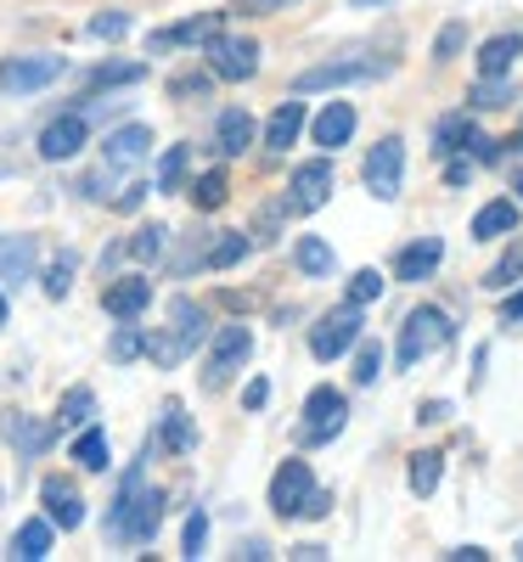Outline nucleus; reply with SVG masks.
Segmentation results:
<instances>
[{"mask_svg":"<svg viewBox=\"0 0 523 562\" xmlns=\"http://www.w3.org/2000/svg\"><path fill=\"white\" fill-rule=\"evenodd\" d=\"M158 524H164V495L147 490L141 467H130V479H124V490H119V501L108 512V535L124 540V546H147L158 535Z\"/></svg>","mask_w":523,"mask_h":562,"instance_id":"obj_1","label":"nucleus"},{"mask_svg":"<svg viewBox=\"0 0 523 562\" xmlns=\"http://www.w3.org/2000/svg\"><path fill=\"white\" fill-rule=\"evenodd\" d=\"M203 338H209V310L192 304V299H175L169 304V333H153L147 338V360L153 366H180Z\"/></svg>","mask_w":523,"mask_h":562,"instance_id":"obj_2","label":"nucleus"},{"mask_svg":"<svg viewBox=\"0 0 523 562\" xmlns=\"http://www.w3.org/2000/svg\"><path fill=\"white\" fill-rule=\"evenodd\" d=\"M450 338H456L450 315H445V310H434V304H416V310L405 315V326H400V344H394V366H400V371H411L416 360H427V355L450 349Z\"/></svg>","mask_w":523,"mask_h":562,"instance_id":"obj_3","label":"nucleus"},{"mask_svg":"<svg viewBox=\"0 0 523 562\" xmlns=\"http://www.w3.org/2000/svg\"><path fill=\"white\" fill-rule=\"evenodd\" d=\"M254 355V333L248 326H220L214 344H209V360H203V389H225L236 371H243V360Z\"/></svg>","mask_w":523,"mask_h":562,"instance_id":"obj_4","label":"nucleus"},{"mask_svg":"<svg viewBox=\"0 0 523 562\" xmlns=\"http://www.w3.org/2000/svg\"><path fill=\"white\" fill-rule=\"evenodd\" d=\"M366 192L371 198H400V186H405V140L400 135H383V140H377V147L366 153Z\"/></svg>","mask_w":523,"mask_h":562,"instance_id":"obj_5","label":"nucleus"},{"mask_svg":"<svg viewBox=\"0 0 523 562\" xmlns=\"http://www.w3.org/2000/svg\"><path fill=\"white\" fill-rule=\"evenodd\" d=\"M315 495V473H310V461H281L276 467V479H270V512L276 518H304V501Z\"/></svg>","mask_w":523,"mask_h":562,"instance_id":"obj_6","label":"nucleus"},{"mask_svg":"<svg viewBox=\"0 0 523 562\" xmlns=\"http://www.w3.org/2000/svg\"><path fill=\"white\" fill-rule=\"evenodd\" d=\"M360 344V304H338V310H326L321 315V326L310 333V349H315V360H338L344 349H355Z\"/></svg>","mask_w":523,"mask_h":562,"instance_id":"obj_7","label":"nucleus"},{"mask_svg":"<svg viewBox=\"0 0 523 562\" xmlns=\"http://www.w3.org/2000/svg\"><path fill=\"white\" fill-rule=\"evenodd\" d=\"M209 74L214 79H231V85H243L259 74V45L254 40H236V34H214L209 40Z\"/></svg>","mask_w":523,"mask_h":562,"instance_id":"obj_8","label":"nucleus"},{"mask_svg":"<svg viewBox=\"0 0 523 562\" xmlns=\"http://www.w3.org/2000/svg\"><path fill=\"white\" fill-rule=\"evenodd\" d=\"M63 79V57H12L0 63V90L7 97H29V90H45Z\"/></svg>","mask_w":523,"mask_h":562,"instance_id":"obj_9","label":"nucleus"},{"mask_svg":"<svg viewBox=\"0 0 523 562\" xmlns=\"http://www.w3.org/2000/svg\"><path fill=\"white\" fill-rule=\"evenodd\" d=\"M344 416H349V405L338 389H315L304 400V445H326L332 434H344Z\"/></svg>","mask_w":523,"mask_h":562,"instance_id":"obj_10","label":"nucleus"},{"mask_svg":"<svg viewBox=\"0 0 523 562\" xmlns=\"http://www.w3.org/2000/svg\"><path fill=\"white\" fill-rule=\"evenodd\" d=\"M220 23H225V12H198V18H186V23H175V29L147 34V52L164 57V52H175V45H209V40L220 34Z\"/></svg>","mask_w":523,"mask_h":562,"instance_id":"obj_11","label":"nucleus"},{"mask_svg":"<svg viewBox=\"0 0 523 562\" xmlns=\"http://www.w3.org/2000/svg\"><path fill=\"white\" fill-rule=\"evenodd\" d=\"M326 198H332V164H326V158L299 164V175H293V186H288V203H293V214H315Z\"/></svg>","mask_w":523,"mask_h":562,"instance_id":"obj_12","label":"nucleus"},{"mask_svg":"<svg viewBox=\"0 0 523 562\" xmlns=\"http://www.w3.org/2000/svg\"><path fill=\"white\" fill-rule=\"evenodd\" d=\"M79 147H85V119L79 113H63V119H52L40 130V158L45 164H68Z\"/></svg>","mask_w":523,"mask_h":562,"instance_id":"obj_13","label":"nucleus"},{"mask_svg":"<svg viewBox=\"0 0 523 562\" xmlns=\"http://www.w3.org/2000/svg\"><path fill=\"white\" fill-rule=\"evenodd\" d=\"M40 506H45V518H52L57 529H79L85 524V495L68 479H45L40 484Z\"/></svg>","mask_w":523,"mask_h":562,"instance_id":"obj_14","label":"nucleus"},{"mask_svg":"<svg viewBox=\"0 0 523 562\" xmlns=\"http://www.w3.org/2000/svg\"><path fill=\"white\" fill-rule=\"evenodd\" d=\"M383 63H321L310 74L293 79V97H310V90H326V85H355V79H377Z\"/></svg>","mask_w":523,"mask_h":562,"instance_id":"obj_15","label":"nucleus"},{"mask_svg":"<svg viewBox=\"0 0 523 562\" xmlns=\"http://www.w3.org/2000/svg\"><path fill=\"white\" fill-rule=\"evenodd\" d=\"M0 439H7L18 456H40L45 445H52V428L34 422V416H23V411H0Z\"/></svg>","mask_w":523,"mask_h":562,"instance_id":"obj_16","label":"nucleus"},{"mask_svg":"<svg viewBox=\"0 0 523 562\" xmlns=\"http://www.w3.org/2000/svg\"><path fill=\"white\" fill-rule=\"evenodd\" d=\"M102 304H108V315L135 321L141 310L153 304V281H147V276H124V281H113V288L102 293Z\"/></svg>","mask_w":523,"mask_h":562,"instance_id":"obj_17","label":"nucleus"},{"mask_svg":"<svg viewBox=\"0 0 523 562\" xmlns=\"http://www.w3.org/2000/svg\"><path fill=\"white\" fill-rule=\"evenodd\" d=\"M214 147H220L225 158H243V153L254 147V113H248V108H225L220 124H214Z\"/></svg>","mask_w":523,"mask_h":562,"instance_id":"obj_18","label":"nucleus"},{"mask_svg":"<svg viewBox=\"0 0 523 562\" xmlns=\"http://www.w3.org/2000/svg\"><path fill=\"white\" fill-rule=\"evenodd\" d=\"M439 259H445V243H439V237H422V243L400 248V259H394V276H400V281H427V276L439 270Z\"/></svg>","mask_w":523,"mask_h":562,"instance_id":"obj_19","label":"nucleus"},{"mask_svg":"<svg viewBox=\"0 0 523 562\" xmlns=\"http://www.w3.org/2000/svg\"><path fill=\"white\" fill-rule=\"evenodd\" d=\"M147 153H153V130L147 124H124V130L108 135V164L113 169H130V164H141Z\"/></svg>","mask_w":523,"mask_h":562,"instance_id":"obj_20","label":"nucleus"},{"mask_svg":"<svg viewBox=\"0 0 523 562\" xmlns=\"http://www.w3.org/2000/svg\"><path fill=\"white\" fill-rule=\"evenodd\" d=\"M523 57V34H496L479 45V79H507L512 63Z\"/></svg>","mask_w":523,"mask_h":562,"instance_id":"obj_21","label":"nucleus"},{"mask_svg":"<svg viewBox=\"0 0 523 562\" xmlns=\"http://www.w3.org/2000/svg\"><path fill=\"white\" fill-rule=\"evenodd\" d=\"M355 135V108L349 102H326L321 108V119H315V147H344V140Z\"/></svg>","mask_w":523,"mask_h":562,"instance_id":"obj_22","label":"nucleus"},{"mask_svg":"<svg viewBox=\"0 0 523 562\" xmlns=\"http://www.w3.org/2000/svg\"><path fill=\"white\" fill-rule=\"evenodd\" d=\"M158 445L169 450V456H186L198 445V434H192V422H186V405L180 400H169L164 405V422H158Z\"/></svg>","mask_w":523,"mask_h":562,"instance_id":"obj_23","label":"nucleus"},{"mask_svg":"<svg viewBox=\"0 0 523 562\" xmlns=\"http://www.w3.org/2000/svg\"><path fill=\"white\" fill-rule=\"evenodd\" d=\"M299 130H304V108H299V102H281V108L270 113V124H265V147H270V153H288L293 140H299Z\"/></svg>","mask_w":523,"mask_h":562,"instance_id":"obj_24","label":"nucleus"},{"mask_svg":"<svg viewBox=\"0 0 523 562\" xmlns=\"http://www.w3.org/2000/svg\"><path fill=\"white\" fill-rule=\"evenodd\" d=\"M507 231H518V203H485L479 214H472V243H490V237H507Z\"/></svg>","mask_w":523,"mask_h":562,"instance_id":"obj_25","label":"nucleus"},{"mask_svg":"<svg viewBox=\"0 0 523 562\" xmlns=\"http://www.w3.org/2000/svg\"><path fill=\"white\" fill-rule=\"evenodd\" d=\"M34 276V237H0V281Z\"/></svg>","mask_w":523,"mask_h":562,"instance_id":"obj_26","label":"nucleus"},{"mask_svg":"<svg viewBox=\"0 0 523 562\" xmlns=\"http://www.w3.org/2000/svg\"><path fill=\"white\" fill-rule=\"evenodd\" d=\"M52 518H34V524H23L18 529V540H12V557H23V562H40V557H52Z\"/></svg>","mask_w":523,"mask_h":562,"instance_id":"obj_27","label":"nucleus"},{"mask_svg":"<svg viewBox=\"0 0 523 562\" xmlns=\"http://www.w3.org/2000/svg\"><path fill=\"white\" fill-rule=\"evenodd\" d=\"M445 479V456L439 450H416L411 456V495H434Z\"/></svg>","mask_w":523,"mask_h":562,"instance_id":"obj_28","label":"nucleus"},{"mask_svg":"<svg viewBox=\"0 0 523 562\" xmlns=\"http://www.w3.org/2000/svg\"><path fill=\"white\" fill-rule=\"evenodd\" d=\"M186 198H192V209L214 214V209L231 198V180H225V169H209V175H198V180H192V192H186Z\"/></svg>","mask_w":523,"mask_h":562,"instance_id":"obj_29","label":"nucleus"},{"mask_svg":"<svg viewBox=\"0 0 523 562\" xmlns=\"http://www.w3.org/2000/svg\"><path fill=\"white\" fill-rule=\"evenodd\" d=\"M90 416H97V394H90V389H68L63 405H57V428H90Z\"/></svg>","mask_w":523,"mask_h":562,"instance_id":"obj_30","label":"nucleus"},{"mask_svg":"<svg viewBox=\"0 0 523 562\" xmlns=\"http://www.w3.org/2000/svg\"><path fill=\"white\" fill-rule=\"evenodd\" d=\"M472 135H479V130H472L461 113H450V119L434 124V153H445V158H450V153H467V140H472Z\"/></svg>","mask_w":523,"mask_h":562,"instance_id":"obj_31","label":"nucleus"},{"mask_svg":"<svg viewBox=\"0 0 523 562\" xmlns=\"http://www.w3.org/2000/svg\"><path fill=\"white\" fill-rule=\"evenodd\" d=\"M74 461L85 467V473H102V467H108V434L102 428H85L74 439Z\"/></svg>","mask_w":523,"mask_h":562,"instance_id":"obj_32","label":"nucleus"},{"mask_svg":"<svg viewBox=\"0 0 523 562\" xmlns=\"http://www.w3.org/2000/svg\"><path fill=\"white\" fill-rule=\"evenodd\" d=\"M518 276H523V237H512V248H507V254L496 259V270L485 276V288H490V293H507Z\"/></svg>","mask_w":523,"mask_h":562,"instance_id":"obj_33","label":"nucleus"},{"mask_svg":"<svg viewBox=\"0 0 523 562\" xmlns=\"http://www.w3.org/2000/svg\"><path fill=\"white\" fill-rule=\"evenodd\" d=\"M243 254H248V237H243V231H225V237L203 254V265H209V270H231Z\"/></svg>","mask_w":523,"mask_h":562,"instance_id":"obj_34","label":"nucleus"},{"mask_svg":"<svg viewBox=\"0 0 523 562\" xmlns=\"http://www.w3.org/2000/svg\"><path fill=\"white\" fill-rule=\"evenodd\" d=\"M74 270H79V259H74V254H57V259H52V270H45V299H68Z\"/></svg>","mask_w":523,"mask_h":562,"instance_id":"obj_35","label":"nucleus"},{"mask_svg":"<svg viewBox=\"0 0 523 562\" xmlns=\"http://www.w3.org/2000/svg\"><path fill=\"white\" fill-rule=\"evenodd\" d=\"M299 270L304 276H326L332 270V248L321 237H299Z\"/></svg>","mask_w":523,"mask_h":562,"instance_id":"obj_36","label":"nucleus"},{"mask_svg":"<svg viewBox=\"0 0 523 562\" xmlns=\"http://www.w3.org/2000/svg\"><path fill=\"white\" fill-rule=\"evenodd\" d=\"M164 243H169V231H164V225H141L124 248H130L135 259H158V254H164Z\"/></svg>","mask_w":523,"mask_h":562,"instance_id":"obj_37","label":"nucleus"},{"mask_svg":"<svg viewBox=\"0 0 523 562\" xmlns=\"http://www.w3.org/2000/svg\"><path fill=\"white\" fill-rule=\"evenodd\" d=\"M293 214V203L281 198V203H265L259 209V225H254V243H276V231H281V220Z\"/></svg>","mask_w":523,"mask_h":562,"instance_id":"obj_38","label":"nucleus"},{"mask_svg":"<svg viewBox=\"0 0 523 562\" xmlns=\"http://www.w3.org/2000/svg\"><path fill=\"white\" fill-rule=\"evenodd\" d=\"M180 180H186V147H169L158 164V192H180Z\"/></svg>","mask_w":523,"mask_h":562,"instance_id":"obj_39","label":"nucleus"},{"mask_svg":"<svg viewBox=\"0 0 523 562\" xmlns=\"http://www.w3.org/2000/svg\"><path fill=\"white\" fill-rule=\"evenodd\" d=\"M108 355L124 366V360H135V355H147V338H141L135 326H119V333H113V344H108Z\"/></svg>","mask_w":523,"mask_h":562,"instance_id":"obj_40","label":"nucleus"},{"mask_svg":"<svg viewBox=\"0 0 523 562\" xmlns=\"http://www.w3.org/2000/svg\"><path fill=\"white\" fill-rule=\"evenodd\" d=\"M371 299H383V276H377V270H355L349 276V304H371Z\"/></svg>","mask_w":523,"mask_h":562,"instance_id":"obj_41","label":"nucleus"},{"mask_svg":"<svg viewBox=\"0 0 523 562\" xmlns=\"http://www.w3.org/2000/svg\"><path fill=\"white\" fill-rule=\"evenodd\" d=\"M141 74H147V68H141V63H119V68H97V74H90V90H108V85H135Z\"/></svg>","mask_w":523,"mask_h":562,"instance_id":"obj_42","label":"nucleus"},{"mask_svg":"<svg viewBox=\"0 0 523 562\" xmlns=\"http://www.w3.org/2000/svg\"><path fill=\"white\" fill-rule=\"evenodd\" d=\"M507 102H512V90L501 79H479V85H472V108H507Z\"/></svg>","mask_w":523,"mask_h":562,"instance_id":"obj_43","label":"nucleus"},{"mask_svg":"<svg viewBox=\"0 0 523 562\" xmlns=\"http://www.w3.org/2000/svg\"><path fill=\"white\" fill-rule=\"evenodd\" d=\"M377 371H383V349L366 344V349L355 355V383H360V389H366V383H377Z\"/></svg>","mask_w":523,"mask_h":562,"instance_id":"obj_44","label":"nucleus"},{"mask_svg":"<svg viewBox=\"0 0 523 562\" xmlns=\"http://www.w3.org/2000/svg\"><path fill=\"white\" fill-rule=\"evenodd\" d=\"M90 34H97V40H124V34H130V12H102V18H90Z\"/></svg>","mask_w":523,"mask_h":562,"instance_id":"obj_45","label":"nucleus"},{"mask_svg":"<svg viewBox=\"0 0 523 562\" xmlns=\"http://www.w3.org/2000/svg\"><path fill=\"white\" fill-rule=\"evenodd\" d=\"M461 40H467V29H461V23H445L439 40H434V63H450V57L461 52Z\"/></svg>","mask_w":523,"mask_h":562,"instance_id":"obj_46","label":"nucleus"},{"mask_svg":"<svg viewBox=\"0 0 523 562\" xmlns=\"http://www.w3.org/2000/svg\"><path fill=\"white\" fill-rule=\"evenodd\" d=\"M203 540H209V518H203V512H192V518H186V557H203Z\"/></svg>","mask_w":523,"mask_h":562,"instance_id":"obj_47","label":"nucleus"},{"mask_svg":"<svg viewBox=\"0 0 523 562\" xmlns=\"http://www.w3.org/2000/svg\"><path fill=\"white\" fill-rule=\"evenodd\" d=\"M203 90H209V74H180V79H169V97H203Z\"/></svg>","mask_w":523,"mask_h":562,"instance_id":"obj_48","label":"nucleus"},{"mask_svg":"<svg viewBox=\"0 0 523 562\" xmlns=\"http://www.w3.org/2000/svg\"><path fill=\"white\" fill-rule=\"evenodd\" d=\"M299 7V0H236V12H248V18H270V12H288Z\"/></svg>","mask_w":523,"mask_h":562,"instance_id":"obj_49","label":"nucleus"},{"mask_svg":"<svg viewBox=\"0 0 523 562\" xmlns=\"http://www.w3.org/2000/svg\"><path fill=\"white\" fill-rule=\"evenodd\" d=\"M265 400H270V383H265V378H254V383L243 389V405H248V411H259Z\"/></svg>","mask_w":523,"mask_h":562,"instance_id":"obj_50","label":"nucleus"},{"mask_svg":"<svg viewBox=\"0 0 523 562\" xmlns=\"http://www.w3.org/2000/svg\"><path fill=\"white\" fill-rule=\"evenodd\" d=\"M445 416H450V405H445V400H427V405L416 411V422H427V428H434V422H445Z\"/></svg>","mask_w":523,"mask_h":562,"instance_id":"obj_51","label":"nucleus"},{"mask_svg":"<svg viewBox=\"0 0 523 562\" xmlns=\"http://www.w3.org/2000/svg\"><path fill=\"white\" fill-rule=\"evenodd\" d=\"M326 512H332V495H326V490H315V495L304 501V518H326Z\"/></svg>","mask_w":523,"mask_h":562,"instance_id":"obj_52","label":"nucleus"},{"mask_svg":"<svg viewBox=\"0 0 523 562\" xmlns=\"http://www.w3.org/2000/svg\"><path fill=\"white\" fill-rule=\"evenodd\" d=\"M501 321H507V326H518V321H523V293H512V299L501 304Z\"/></svg>","mask_w":523,"mask_h":562,"instance_id":"obj_53","label":"nucleus"},{"mask_svg":"<svg viewBox=\"0 0 523 562\" xmlns=\"http://www.w3.org/2000/svg\"><path fill=\"white\" fill-rule=\"evenodd\" d=\"M450 562H485V546H456Z\"/></svg>","mask_w":523,"mask_h":562,"instance_id":"obj_54","label":"nucleus"},{"mask_svg":"<svg viewBox=\"0 0 523 562\" xmlns=\"http://www.w3.org/2000/svg\"><path fill=\"white\" fill-rule=\"evenodd\" d=\"M141 198H147V186H130V192H124V198H119V209H124V214H130V209H141Z\"/></svg>","mask_w":523,"mask_h":562,"instance_id":"obj_55","label":"nucleus"},{"mask_svg":"<svg viewBox=\"0 0 523 562\" xmlns=\"http://www.w3.org/2000/svg\"><path fill=\"white\" fill-rule=\"evenodd\" d=\"M349 7H394V0H349Z\"/></svg>","mask_w":523,"mask_h":562,"instance_id":"obj_56","label":"nucleus"},{"mask_svg":"<svg viewBox=\"0 0 523 562\" xmlns=\"http://www.w3.org/2000/svg\"><path fill=\"white\" fill-rule=\"evenodd\" d=\"M0 326H7V299H0Z\"/></svg>","mask_w":523,"mask_h":562,"instance_id":"obj_57","label":"nucleus"},{"mask_svg":"<svg viewBox=\"0 0 523 562\" xmlns=\"http://www.w3.org/2000/svg\"><path fill=\"white\" fill-rule=\"evenodd\" d=\"M518 557H523V540H518Z\"/></svg>","mask_w":523,"mask_h":562,"instance_id":"obj_58","label":"nucleus"},{"mask_svg":"<svg viewBox=\"0 0 523 562\" xmlns=\"http://www.w3.org/2000/svg\"><path fill=\"white\" fill-rule=\"evenodd\" d=\"M518 192H523V180H518Z\"/></svg>","mask_w":523,"mask_h":562,"instance_id":"obj_59","label":"nucleus"}]
</instances>
